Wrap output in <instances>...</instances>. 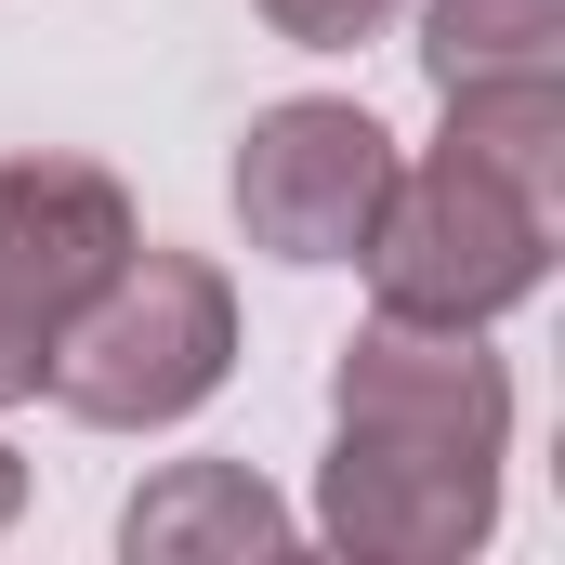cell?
Masks as SVG:
<instances>
[{"label": "cell", "instance_id": "cell-2", "mask_svg": "<svg viewBox=\"0 0 565 565\" xmlns=\"http://www.w3.org/2000/svg\"><path fill=\"white\" fill-rule=\"evenodd\" d=\"M224 369H237V289H224V264L132 237L119 277L66 316L40 395L66 422H93V434H158V422H184V408H211Z\"/></svg>", "mask_w": 565, "mask_h": 565}, {"label": "cell", "instance_id": "cell-7", "mask_svg": "<svg viewBox=\"0 0 565 565\" xmlns=\"http://www.w3.org/2000/svg\"><path fill=\"white\" fill-rule=\"evenodd\" d=\"M434 93H487V79H565V0H434L422 13Z\"/></svg>", "mask_w": 565, "mask_h": 565}, {"label": "cell", "instance_id": "cell-5", "mask_svg": "<svg viewBox=\"0 0 565 565\" xmlns=\"http://www.w3.org/2000/svg\"><path fill=\"white\" fill-rule=\"evenodd\" d=\"M395 184V145L369 106H329V93H289L237 132V224L250 250L277 264H355L369 250V211Z\"/></svg>", "mask_w": 565, "mask_h": 565}, {"label": "cell", "instance_id": "cell-1", "mask_svg": "<svg viewBox=\"0 0 565 565\" xmlns=\"http://www.w3.org/2000/svg\"><path fill=\"white\" fill-rule=\"evenodd\" d=\"M500 447L513 382L473 329L369 316L329 369V487L316 526L355 565H460L500 526Z\"/></svg>", "mask_w": 565, "mask_h": 565}, {"label": "cell", "instance_id": "cell-4", "mask_svg": "<svg viewBox=\"0 0 565 565\" xmlns=\"http://www.w3.org/2000/svg\"><path fill=\"white\" fill-rule=\"evenodd\" d=\"M132 237L145 224L119 198V171H93V158H0V408L40 395L66 316L119 277Z\"/></svg>", "mask_w": 565, "mask_h": 565}, {"label": "cell", "instance_id": "cell-6", "mask_svg": "<svg viewBox=\"0 0 565 565\" xmlns=\"http://www.w3.org/2000/svg\"><path fill=\"white\" fill-rule=\"evenodd\" d=\"M119 540H132V565H264L302 526H289V500L250 460H171L132 513H119Z\"/></svg>", "mask_w": 565, "mask_h": 565}, {"label": "cell", "instance_id": "cell-9", "mask_svg": "<svg viewBox=\"0 0 565 565\" xmlns=\"http://www.w3.org/2000/svg\"><path fill=\"white\" fill-rule=\"evenodd\" d=\"M382 13L395 0H264V26L302 40V53H355V40H382Z\"/></svg>", "mask_w": 565, "mask_h": 565}, {"label": "cell", "instance_id": "cell-8", "mask_svg": "<svg viewBox=\"0 0 565 565\" xmlns=\"http://www.w3.org/2000/svg\"><path fill=\"white\" fill-rule=\"evenodd\" d=\"M447 145H473L500 184H526L540 211H565V79H487V93H447Z\"/></svg>", "mask_w": 565, "mask_h": 565}, {"label": "cell", "instance_id": "cell-10", "mask_svg": "<svg viewBox=\"0 0 565 565\" xmlns=\"http://www.w3.org/2000/svg\"><path fill=\"white\" fill-rule=\"evenodd\" d=\"M13 513H26V460L0 447V526H13Z\"/></svg>", "mask_w": 565, "mask_h": 565}, {"label": "cell", "instance_id": "cell-3", "mask_svg": "<svg viewBox=\"0 0 565 565\" xmlns=\"http://www.w3.org/2000/svg\"><path fill=\"white\" fill-rule=\"evenodd\" d=\"M553 224L526 184H500L473 145H434L422 171H395L382 184V211H369V289H382V316H422V329H487V316H513L526 289L553 277Z\"/></svg>", "mask_w": 565, "mask_h": 565}]
</instances>
